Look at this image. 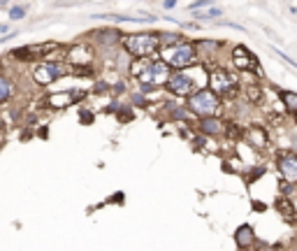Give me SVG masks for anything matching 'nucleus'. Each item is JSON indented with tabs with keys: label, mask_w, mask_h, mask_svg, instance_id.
<instances>
[{
	"label": "nucleus",
	"mask_w": 297,
	"mask_h": 251,
	"mask_svg": "<svg viewBox=\"0 0 297 251\" xmlns=\"http://www.w3.org/2000/svg\"><path fill=\"white\" fill-rule=\"evenodd\" d=\"M248 98H251V100H253V103H260V89H258V86H248Z\"/></svg>",
	"instance_id": "obj_22"
},
{
	"label": "nucleus",
	"mask_w": 297,
	"mask_h": 251,
	"mask_svg": "<svg viewBox=\"0 0 297 251\" xmlns=\"http://www.w3.org/2000/svg\"><path fill=\"white\" fill-rule=\"evenodd\" d=\"M49 100H51L53 107H63V105L70 103V93H56V95H51Z\"/></svg>",
	"instance_id": "obj_19"
},
{
	"label": "nucleus",
	"mask_w": 297,
	"mask_h": 251,
	"mask_svg": "<svg viewBox=\"0 0 297 251\" xmlns=\"http://www.w3.org/2000/svg\"><path fill=\"white\" fill-rule=\"evenodd\" d=\"M276 209L281 212V216L288 221H293L295 219V207H293V202H286V200H279L276 202Z\"/></svg>",
	"instance_id": "obj_14"
},
{
	"label": "nucleus",
	"mask_w": 297,
	"mask_h": 251,
	"mask_svg": "<svg viewBox=\"0 0 297 251\" xmlns=\"http://www.w3.org/2000/svg\"><path fill=\"white\" fill-rule=\"evenodd\" d=\"M223 12L218 7H212V10H200V12H193V17L198 21H207V19H218Z\"/></svg>",
	"instance_id": "obj_16"
},
{
	"label": "nucleus",
	"mask_w": 297,
	"mask_h": 251,
	"mask_svg": "<svg viewBox=\"0 0 297 251\" xmlns=\"http://www.w3.org/2000/svg\"><path fill=\"white\" fill-rule=\"evenodd\" d=\"M158 44H160L158 35H153V33H132V35L123 37V47H126V52L130 54V56H135L137 61L148 58L151 54H156Z\"/></svg>",
	"instance_id": "obj_2"
},
{
	"label": "nucleus",
	"mask_w": 297,
	"mask_h": 251,
	"mask_svg": "<svg viewBox=\"0 0 297 251\" xmlns=\"http://www.w3.org/2000/svg\"><path fill=\"white\" fill-rule=\"evenodd\" d=\"M82 121H84V124H91L93 119H91V114H88V112H82Z\"/></svg>",
	"instance_id": "obj_23"
},
{
	"label": "nucleus",
	"mask_w": 297,
	"mask_h": 251,
	"mask_svg": "<svg viewBox=\"0 0 297 251\" xmlns=\"http://www.w3.org/2000/svg\"><path fill=\"white\" fill-rule=\"evenodd\" d=\"M232 58H234V65L239 68V70H253L255 68V56L246 47H234L232 49Z\"/></svg>",
	"instance_id": "obj_8"
},
{
	"label": "nucleus",
	"mask_w": 297,
	"mask_h": 251,
	"mask_svg": "<svg viewBox=\"0 0 297 251\" xmlns=\"http://www.w3.org/2000/svg\"><path fill=\"white\" fill-rule=\"evenodd\" d=\"M93 19L102 21H156L151 14H93Z\"/></svg>",
	"instance_id": "obj_10"
},
{
	"label": "nucleus",
	"mask_w": 297,
	"mask_h": 251,
	"mask_svg": "<svg viewBox=\"0 0 297 251\" xmlns=\"http://www.w3.org/2000/svg\"><path fill=\"white\" fill-rule=\"evenodd\" d=\"M279 172L283 181L288 184H297V154L295 151H286L279 156Z\"/></svg>",
	"instance_id": "obj_6"
},
{
	"label": "nucleus",
	"mask_w": 297,
	"mask_h": 251,
	"mask_svg": "<svg viewBox=\"0 0 297 251\" xmlns=\"http://www.w3.org/2000/svg\"><path fill=\"white\" fill-rule=\"evenodd\" d=\"M96 37H98V42L100 44H105V47H114V44H121V33L118 31H100V33H96Z\"/></svg>",
	"instance_id": "obj_12"
},
{
	"label": "nucleus",
	"mask_w": 297,
	"mask_h": 251,
	"mask_svg": "<svg viewBox=\"0 0 297 251\" xmlns=\"http://www.w3.org/2000/svg\"><path fill=\"white\" fill-rule=\"evenodd\" d=\"M248 140H251L255 146H265V130H260V128H253V130L248 133Z\"/></svg>",
	"instance_id": "obj_18"
},
{
	"label": "nucleus",
	"mask_w": 297,
	"mask_h": 251,
	"mask_svg": "<svg viewBox=\"0 0 297 251\" xmlns=\"http://www.w3.org/2000/svg\"><path fill=\"white\" fill-rule=\"evenodd\" d=\"M207 5H214V0H195V2H191V5H188V10H191V12H200L202 7H207Z\"/></svg>",
	"instance_id": "obj_21"
},
{
	"label": "nucleus",
	"mask_w": 297,
	"mask_h": 251,
	"mask_svg": "<svg viewBox=\"0 0 297 251\" xmlns=\"http://www.w3.org/2000/svg\"><path fill=\"white\" fill-rule=\"evenodd\" d=\"M167 89H170V93L174 95H188L193 93V79L188 77V74L183 72H174L170 74V79H167V84H165Z\"/></svg>",
	"instance_id": "obj_7"
},
{
	"label": "nucleus",
	"mask_w": 297,
	"mask_h": 251,
	"mask_svg": "<svg viewBox=\"0 0 297 251\" xmlns=\"http://www.w3.org/2000/svg\"><path fill=\"white\" fill-rule=\"evenodd\" d=\"M188 109L198 116L216 114V109H218V95L214 93L212 89L195 91V93H191V98H188Z\"/></svg>",
	"instance_id": "obj_3"
},
{
	"label": "nucleus",
	"mask_w": 297,
	"mask_h": 251,
	"mask_svg": "<svg viewBox=\"0 0 297 251\" xmlns=\"http://www.w3.org/2000/svg\"><path fill=\"white\" fill-rule=\"evenodd\" d=\"M174 5H177V0H165V7H167V10H172Z\"/></svg>",
	"instance_id": "obj_25"
},
{
	"label": "nucleus",
	"mask_w": 297,
	"mask_h": 251,
	"mask_svg": "<svg viewBox=\"0 0 297 251\" xmlns=\"http://www.w3.org/2000/svg\"><path fill=\"white\" fill-rule=\"evenodd\" d=\"M12 91H14V86H12L10 79H5V77H0V103H5V100H10Z\"/></svg>",
	"instance_id": "obj_17"
},
{
	"label": "nucleus",
	"mask_w": 297,
	"mask_h": 251,
	"mask_svg": "<svg viewBox=\"0 0 297 251\" xmlns=\"http://www.w3.org/2000/svg\"><path fill=\"white\" fill-rule=\"evenodd\" d=\"M263 251H281V247H269V249H263Z\"/></svg>",
	"instance_id": "obj_27"
},
{
	"label": "nucleus",
	"mask_w": 297,
	"mask_h": 251,
	"mask_svg": "<svg viewBox=\"0 0 297 251\" xmlns=\"http://www.w3.org/2000/svg\"><path fill=\"white\" fill-rule=\"evenodd\" d=\"M23 17H26V7H23V5H16V7H12L10 10V19H23Z\"/></svg>",
	"instance_id": "obj_20"
},
{
	"label": "nucleus",
	"mask_w": 297,
	"mask_h": 251,
	"mask_svg": "<svg viewBox=\"0 0 297 251\" xmlns=\"http://www.w3.org/2000/svg\"><path fill=\"white\" fill-rule=\"evenodd\" d=\"M281 100L288 107V112H297V93L295 91H281Z\"/></svg>",
	"instance_id": "obj_15"
},
{
	"label": "nucleus",
	"mask_w": 297,
	"mask_h": 251,
	"mask_svg": "<svg viewBox=\"0 0 297 251\" xmlns=\"http://www.w3.org/2000/svg\"><path fill=\"white\" fill-rule=\"evenodd\" d=\"M200 128H202L204 135H221L223 133V124L218 121V119H202Z\"/></svg>",
	"instance_id": "obj_13"
},
{
	"label": "nucleus",
	"mask_w": 297,
	"mask_h": 251,
	"mask_svg": "<svg viewBox=\"0 0 297 251\" xmlns=\"http://www.w3.org/2000/svg\"><path fill=\"white\" fill-rule=\"evenodd\" d=\"M253 242H255V233L251 226H239L237 228V233H234V244L239 249H248Z\"/></svg>",
	"instance_id": "obj_11"
},
{
	"label": "nucleus",
	"mask_w": 297,
	"mask_h": 251,
	"mask_svg": "<svg viewBox=\"0 0 297 251\" xmlns=\"http://www.w3.org/2000/svg\"><path fill=\"white\" fill-rule=\"evenodd\" d=\"M132 100H135V105H147V103H144V95H135Z\"/></svg>",
	"instance_id": "obj_24"
},
{
	"label": "nucleus",
	"mask_w": 297,
	"mask_h": 251,
	"mask_svg": "<svg viewBox=\"0 0 297 251\" xmlns=\"http://www.w3.org/2000/svg\"><path fill=\"white\" fill-rule=\"evenodd\" d=\"M61 74V68L56 63H42L37 70H35V82L37 84H51L56 82V77Z\"/></svg>",
	"instance_id": "obj_9"
},
{
	"label": "nucleus",
	"mask_w": 297,
	"mask_h": 251,
	"mask_svg": "<svg viewBox=\"0 0 297 251\" xmlns=\"http://www.w3.org/2000/svg\"><path fill=\"white\" fill-rule=\"evenodd\" d=\"M7 31H10V26H7V23H0V33H5V35H7Z\"/></svg>",
	"instance_id": "obj_26"
},
{
	"label": "nucleus",
	"mask_w": 297,
	"mask_h": 251,
	"mask_svg": "<svg viewBox=\"0 0 297 251\" xmlns=\"http://www.w3.org/2000/svg\"><path fill=\"white\" fill-rule=\"evenodd\" d=\"M234 84H237V79H234V77L228 72V70H214V72L209 74V89H212L216 95L232 93V91H234Z\"/></svg>",
	"instance_id": "obj_5"
},
{
	"label": "nucleus",
	"mask_w": 297,
	"mask_h": 251,
	"mask_svg": "<svg viewBox=\"0 0 297 251\" xmlns=\"http://www.w3.org/2000/svg\"><path fill=\"white\" fill-rule=\"evenodd\" d=\"M132 74H135V79L147 91H151L153 86L167 84V79H170V68H167V63H163V61H147V58H142V61L135 63Z\"/></svg>",
	"instance_id": "obj_1"
},
{
	"label": "nucleus",
	"mask_w": 297,
	"mask_h": 251,
	"mask_svg": "<svg viewBox=\"0 0 297 251\" xmlns=\"http://www.w3.org/2000/svg\"><path fill=\"white\" fill-rule=\"evenodd\" d=\"M167 63L172 68H177V72L188 68V65H195V47L191 42H183L179 47H174L170 54H167Z\"/></svg>",
	"instance_id": "obj_4"
}]
</instances>
